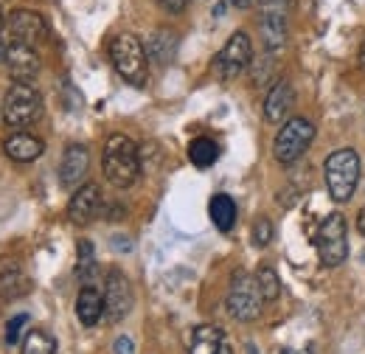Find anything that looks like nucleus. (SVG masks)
Wrapping results in <instances>:
<instances>
[{"instance_id": "nucleus-1", "label": "nucleus", "mask_w": 365, "mask_h": 354, "mask_svg": "<svg viewBox=\"0 0 365 354\" xmlns=\"http://www.w3.org/2000/svg\"><path fill=\"white\" fill-rule=\"evenodd\" d=\"M101 169L104 177L115 186V188H130L135 186L143 166H140V149L135 146L133 138L121 133H113L104 143V155H101Z\"/></svg>"}, {"instance_id": "nucleus-2", "label": "nucleus", "mask_w": 365, "mask_h": 354, "mask_svg": "<svg viewBox=\"0 0 365 354\" xmlns=\"http://www.w3.org/2000/svg\"><path fill=\"white\" fill-rule=\"evenodd\" d=\"M360 172H363V163H360V155L354 149L331 152L326 158V163H323V180H326L329 197L334 203H349L354 197V191H357Z\"/></svg>"}, {"instance_id": "nucleus-3", "label": "nucleus", "mask_w": 365, "mask_h": 354, "mask_svg": "<svg viewBox=\"0 0 365 354\" xmlns=\"http://www.w3.org/2000/svg\"><path fill=\"white\" fill-rule=\"evenodd\" d=\"M110 62L118 71V76L127 79L130 85H135V88L146 85V74H149L146 45L140 43L133 31H121L110 40Z\"/></svg>"}, {"instance_id": "nucleus-4", "label": "nucleus", "mask_w": 365, "mask_h": 354, "mask_svg": "<svg viewBox=\"0 0 365 354\" xmlns=\"http://www.w3.org/2000/svg\"><path fill=\"white\" fill-rule=\"evenodd\" d=\"M43 116V96L31 82H14L3 101V124L9 130H26Z\"/></svg>"}, {"instance_id": "nucleus-5", "label": "nucleus", "mask_w": 365, "mask_h": 354, "mask_svg": "<svg viewBox=\"0 0 365 354\" xmlns=\"http://www.w3.org/2000/svg\"><path fill=\"white\" fill-rule=\"evenodd\" d=\"M315 135H318L315 133V124H312L309 118H301V116L287 118L273 141V158L281 166L298 163V161L307 155V149L312 146Z\"/></svg>"}, {"instance_id": "nucleus-6", "label": "nucleus", "mask_w": 365, "mask_h": 354, "mask_svg": "<svg viewBox=\"0 0 365 354\" xmlns=\"http://www.w3.org/2000/svg\"><path fill=\"white\" fill-rule=\"evenodd\" d=\"M262 304H264V295L259 290V281L256 275L250 273H236L230 278V287H228V298H225V307H228V315L247 323V320H256L262 315Z\"/></svg>"}, {"instance_id": "nucleus-7", "label": "nucleus", "mask_w": 365, "mask_h": 354, "mask_svg": "<svg viewBox=\"0 0 365 354\" xmlns=\"http://www.w3.org/2000/svg\"><path fill=\"white\" fill-rule=\"evenodd\" d=\"M318 256L323 267H340L349 256V225L340 211L329 214L318 228Z\"/></svg>"}, {"instance_id": "nucleus-8", "label": "nucleus", "mask_w": 365, "mask_h": 354, "mask_svg": "<svg viewBox=\"0 0 365 354\" xmlns=\"http://www.w3.org/2000/svg\"><path fill=\"white\" fill-rule=\"evenodd\" d=\"M259 6V31L267 54H278L287 45L289 26V0H256Z\"/></svg>"}, {"instance_id": "nucleus-9", "label": "nucleus", "mask_w": 365, "mask_h": 354, "mask_svg": "<svg viewBox=\"0 0 365 354\" xmlns=\"http://www.w3.org/2000/svg\"><path fill=\"white\" fill-rule=\"evenodd\" d=\"M253 62V43L245 31H233L228 37V43L222 45V51L214 59V71L220 79H236L239 74H245Z\"/></svg>"}, {"instance_id": "nucleus-10", "label": "nucleus", "mask_w": 365, "mask_h": 354, "mask_svg": "<svg viewBox=\"0 0 365 354\" xmlns=\"http://www.w3.org/2000/svg\"><path fill=\"white\" fill-rule=\"evenodd\" d=\"M133 310V284L121 270H107L104 278V315L110 323L124 320Z\"/></svg>"}, {"instance_id": "nucleus-11", "label": "nucleus", "mask_w": 365, "mask_h": 354, "mask_svg": "<svg viewBox=\"0 0 365 354\" xmlns=\"http://www.w3.org/2000/svg\"><path fill=\"white\" fill-rule=\"evenodd\" d=\"M6 31L11 40H20V43L37 45L48 40V23L43 14L31 11V9H14L9 11L6 17Z\"/></svg>"}, {"instance_id": "nucleus-12", "label": "nucleus", "mask_w": 365, "mask_h": 354, "mask_svg": "<svg viewBox=\"0 0 365 354\" xmlns=\"http://www.w3.org/2000/svg\"><path fill=\"white\" fill-rule=\"evenodd\" d=\"M3 62H6L9 76L14 82H31V79H37V74L43 68V59H40L37 48L29 43H20V40H9Z\"/></svg>"}, {"instance_id": "nucleus-13", "label": "nucleus", "mask_w": 365, "mask_h": 354, "mask_svg": "<svg viewBox=\"0 0 365 354\" xmlns=\"http://www.w3.org/2000/svg\"><path fill=\"white\" fill-rule=\"evenodd\" d=\"M101 208H104V203H101V188H98L96 183H82V186L73 191L71 203H68V220L73 222V225H91V222L101 214Z\"/></svg>"}, {"instance_id": "nucleus-14", "label": "nucleus", "mask_w": 365, "mask_h": 354, "mask_svg": "<svg viewBox=\"0 0 365 354\" xmlns=\"http://www.w3.org/2000/svg\"><path fill=\"white\" fill-rule=\"evenodd\" d=\"M91 169V152L85 143H68L65 155H62V166H59V183L65 188H79L82 180L88 177Z\"/></svg>"}, {"instance_id": "nucleus-15", "label": "nucleus", "mask_w": 365, "mask_h": 354, "mask_svg": "<svg viewBox=\"0 0 365 354\" xmlns=\"http://www.w3.org/2000/svg\"><path fill=\"white\" fill-rule=\"evenodd\" d=\"M295 104V90L287 79H275L267 96H264V121L267 124H284L289 110Z\"/></svg>"}, {"instance_id": "nucleus-16", "label": "nucleus", "mask_w": 365, "mask_h": 354, "mask_svg": "<svg viewBox=\"0 0 365 354\" xmlns=\"http://www.w3.org/2000/svg\"><path fill=\"white\" fill-rule=\"evenodd\" d=\"M3 152L14 163H34L46 152V143L37 135L26 133V130H17V133H11L3 141Z\"/></svg>"}, {"instance_id": "nucleus-17", "label": "nucleus", "mask_w": 365, "mask_h": 354, "mask_svg": "<svg viewBox=\"0 0 365 354\" xmlns=\"http://www.w3.org/2000/svg\"><path fill=\"white\" fill-rule=\"evenodd\" d=\"M225 346V332L214 323L194 326L188 335V354H220Z\"/></svg>"}, {"instance_id": "nucleus-18", "label": "nucleus", "mask_w": 365, "mask_h": 354, "mask_svg": "<svg viewBox=\"0 0 365 354\" xmlns=\"http://www.w3.org/2000/svg\"><path fill=\"white\" fill-rule=\"evenodd\" d=\"M178 34L175 31H169V29H158V31H152L149 34V40H146V56L155 62V65H169L172 59H175V54H178Z\"/></svg>"}, {"instance_id": "nucleus-19", "label": "nucleus", "mask_w": 365, "mask_h": 354, "mask_svg": "<svg viewBox=\"0 0 365 354\" xmlns=\"http://www.w3.org/2000/svg\"><path fill=\"white\" fill-rule=\"evenodd\" d=\"M104 315V293L96 284H85L76 298V318L82 326H96Z\"/></svg>"}, {"instance_id": "nucleus-20", "label": "nucleus", "mask_w": 365, "mask_h": 354, "mask_svg": "<svg viewBox=\"0 0 365 354\" xmlns=\"http://www.w3.org/2000/svg\"><path fill=\"white\" fill-rule=\"evenodd\" d=\"M208 214H211V222L220 228V231H230L236 225V203L230 194H214L211 203H208Z\"/></svg>"}, {"instance_id": "nucleus-21", "label": "nucleus", "mask_w": 365, "mask_h": 354, "mask_svg": "<svg viewBox=\"0 0 365 354\" xmlns=\"http://www.w3.org/2000/svg\"><path fill=\"white\" fill-rule=\"evenodd\" d=\"M220 158V146L211 141V138H194L191 146H188V161L197 166V169H208L214 166Z\"/></svg>"}, {"instance_id": "nucleus-22", "label": "nucleus", "mask_w": 365, "mask_h": 354, "mask_svg": "<svg viewBox=\"0 0 365 354\" xmlns=\"http://www.w3.org/2000/svg\"><path fill=\"white\" fill-rule=\"evenodd\" d=\"M20 354H56V340L43 329H31L23 338Z\"/></svg>"}, {"instance_id": "nucleus-23", "label": "nucleus", "mask_w": 365, "mask_h": 354, "mask_svg": "<svg viewBox=\"0 0 365 354\" xmlns=\"http://www.w3.org/2000/svg\"><path fill=\"white\" fill-rule=\"evenodd\" d=\"M76 275L82 284H93V278L98 275V262H96V253H93V242L82 239L79 242V262H76Z\"/></svg>"}, {"instance_id": "nucleus-24", "label": "nucleus", "mask_w": 365, "mask_h": 354, "mask_svg": "<svg viewBox=\"0 0 365 354\" xmlns=\"http://www.w3.org/2000/svg\"><path fill=\"white\" fill-rule=\"evenodd\" d=\"M256 281H259V290H262L264 301H278L281 281H278V273H275L273 267H259L256 270Z\"/></svg>"}, {"instance_id": "nucleus-25", "label": "nucleus", "mask_w": 365, "mask_h": 354, "mask_svg": "<svg viewBox=\"0 0 365 354\" xmlns=\"http://www.w3.org/2000/svg\"><path fill=\"white\" fill-rule=\"evenodd\" d=\"M29 287V281L23 278V273L17 270V267H6L3 273H0V290H3V295H9V298H14V295H23V290Z\"/></svg>"}, {"instance_id": "nucleus-26", "label": "nucleus", "mask_w": 365, "mask_h": 354, "mask_svg": "<svg viewBox=\"0 0 365 354\" xmlns=\"http://www.w3.org/2000/svg\"><path fill=\"white\" fill-rule=\"evenodd\" d=\"M26 326H29V315H14V318H9V323H6V343H9V346H17V343L26 338Z\"/></svg>"}, {"instance_id": "nucleus-27", "label": "nucleus", "mask_w": 365, "mask_h": 354, "mask_svg": "<svg viewBox=\"0 0 365 354\" xmlns=\"http://www.w3.org/2000/svg\"><path fill=\"white\" fill-rule=\"evenodd\" d=\"M270 242H273V222L267 220V217H262L253 225V245L256 248H267Z\"/></svg>"}, {"instance_id": "nucleus-28", "label": "nucleus", "mask_w": 365, "mask_h": 354, "mask_svg": "<svg viewBox=\"0 0 365 354\" xmlns=\"http://www.w3.org/2000/svg\"><path fill=\"white\" fill-rule=\"evenodd\" d=\"M113 354H135V343H133L127 335H121V338H115V343H113Z\"/></svg>"}, {"instance_id": "nucleus-29", "label": "nucleus", "mask_w": 365, "mask_h": 354, "mask_svg": "<svg viewBox=\"0 0 365 354\" xmlns=\"http://www.w3.org/2000/svg\"><path fill=\"white\" fill-rule=\"evenodd\" d=\"M158 6L163 11H169V14H180V11L188 9V0H158Z\"/></svg>"}, {"instance_id": "nucleus-30", "label": "nucleus", "mask_w": 365, "mask_h": 354, "mask_svg": "<svg viewBox=\"0 0 365 354\" xmlns=\"http://www.w3.org/2000/svg\"><path fill=\"white\" fill-rule=\"evenodd\" d=\"M253 3H256V0H230V6H233V9H250Z\"/></svg>"}, {"instance_id": "nucleus-31", "label": "nucleus", "mask_w": 365, "mask_h": 354, "mask_svg": "<svg viewBox=\"0 0 365 354\" xmlns=\"http://www.w3.org/2000/svg\"><path fill=\"white\" fill-rule=\"evenodd\" d=\"M357 228H360V233L365 236V208L360 211V214H357Z\"/></svg>"}, {"instance_id": "nucleus-32", "label": "nucleus", "mask_w": 365, "mask_h": 354, "mask_svg": "<svg viewBox=\"0 0 365 354\" xmlns=\"http://www.w3.org/2000/svg\"><path fill=\"white\" fill-rule=\"evenodd\" d=\"M360 68L365 71V43H363V48H360Z\"/></svg>"}, {"instance_id": "nucleus-33", "label": "nucleus", "mask_w": 365, "mask_h": 354, "mask_svg": "<svg viewBox=\"0 0 365 354\" xmlns=\"http://www.w3.org/2000/svg\"><path fill=\"white\" fill-rule=\"evenodd\" d=\"M6 29V14H3V6H0V31Z\"/></svg>"}, {"instance_id": "nucleus-34", "label": "nucleus", "mask_w": 365, "mask_h": 354, "mask_svg": "<svg viewBox=\"0 0 365 354\" xmlns=\"http://www.w3.org/2000/svg\"><path fill=\"white\" fill-rule=\"evenodd\" d=\"M220 354H233V352H230L228 346H222V349H220Z\"/></svg>"}]
</instances>
